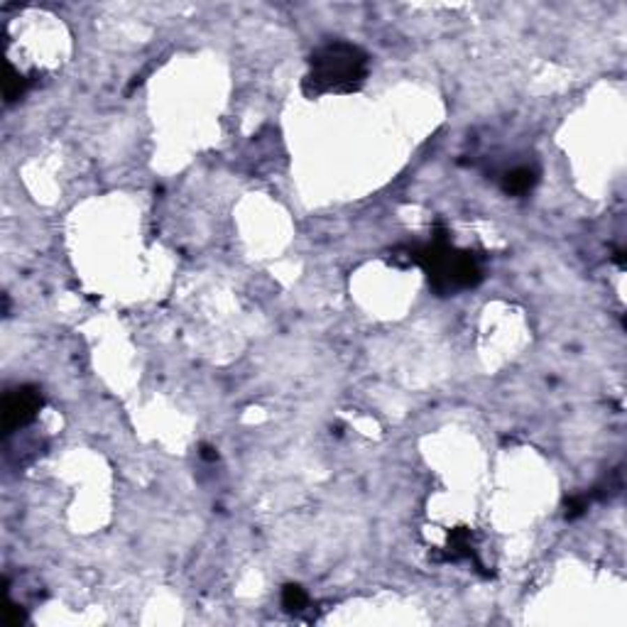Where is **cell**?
Returning a JSON list of instances; mask_svg holds the SVG:
<instances>
[{"instance_id":"obj_1","label":"cell","mask_w":627,"mask_h":627,"mask_svg":"<svg viewBox=\"0 0 627 627\" xmlns=\"http://www.w3.org/2000/svg\"><path fill=\"white\" fill-rule=\"evenodd\" d=\"M368 54L351 42H328L319 47L309 59V74L304 76L306 96L351 93L365 84Z\"/></svg>"},{"instance_id":"obj_2","label":"cell","mask_w":627,"mask_h":627,"mask_svg":"<svg viewBox=\"0 0 627 627\" xmlns=\"http://www.w3.org/2000/svg\"><path fill=\"white\" fill-rule=\"evenodd\" d=\"M409 262H416L427 272L432 289L441 296L458 289H471L483 280V270L473 252L453 250L444 236H439L432 245L409 250Z\"/></svg>"},{"instance_id":"obj_3","label":"cell","mask_w":627,"mask_h":627,"mask_svg":"<svg viewBox=\"0 0 627 627\" xmlns=\"http://www.w3.org/2000/svg\"><path fill=\"white\" fill-rule=\"evenodd\" d=\"M42 407V392L35 385H20L10 390L3 400V429L6 434L27 427Z\"/></svg>"},{"instance_id":"obj_4","label":"cell","mask_w":627,"mask_h":627,"mask_svg":"<svg viewBox=\"0 0 627 627\" xmlns=\"http://www.w3.org/2000/svg\"><path fill=\"white\" fill-rule=\"evenodd\" d=\"M539 174L534 167H515L502 176V191L510 196H524L537 186Z\"/></svg>"},{"instance_id":"obj_5","label":"cell","mask_w":627,"mask_h":627,"mask_svg":"<svg viewBox=\"0 0 627 627\" xmlns=\"http://www.w3.org/2000/svg\"><path fill=\"white\" fill-rule=\"evenodd\" d=\"M306 603H309V598H306L304 588L296 586V583H287L285 588H282V607L289 612H299L301 607H306Z\"/></svg>"},{"instance_id":"obj_6","label":"cell","mask_w":627,"mask_h":627,"mask_svg":"<svg viewBox=\"0 0 627 627\" xmlns=\"http://www.w3.org/2000/svg\"><path fill=\"white\" fill-rule=\"evenodd\" d=\"M27 86H30V79H25V76L17 74L13 66H8V79H6V100L8 103L20 98V96L27 91Z\"/></svg>"},{"instance_id":"obj_7","label":"cell","mask_w":627,"mask_h":627,"mask_svg":"<svg viewBox=\"0 0 627 627\" xmlns=\"http://www.w3.org/2000/svg\"><path fill=\"white\" fill-rule=\"evenodd\" d=\"M586 510H588V497H583V495L571 497V500L566 502V520H576V517H581Z\"/></svg>"},{"instance_id":"obj_8","label":"cell","mask_w":627,"mask_h":627,"mask_svg":"<svg viewBox=\"0 0 627 627\" xmlns=\"http://www.w3.org/2000/svg\"><path fill=\"white\" fill-rule=\"evenodd\" d=\"M22 620H25V612H22L20 607H17V605H10V607H8V625L17 627Z\"/></svg>"},{"instance_id":"obj_9","label":"cell","mask_w":627,"mask_h":627,"mask_svg":"<svg viewBox=\"0 0 627 627\" xmlns=\"http://www.w3.org/2000/svg\"><path fill=\"white\" fill-rule=\"evenodd\" d=\"M201 456H204L206 461H216V458H218V453H216V448L206 446V444H204V446H201Z\"/></svg>"}]
</instances>
